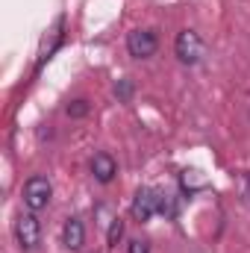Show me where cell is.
Wrapping results in <instances>:
<instances>
[{
	"mask_svg": "<svg viewBox=\"0 0 250 253\" xmlns=\"http://www.w3.org/2000/svg\"><path fill=\"white\" fill-rule=\"evenodd\" d=\"M115 174H118V162L109 153H94V159H91V177L106 186V183L115 180Z\"/></svg>",
	"mask_w": 250,
	"mask_h": 253,
	"instance_id": "8992f818",
	"label": "cell"
},
{
	"mask_svg": "<svg viewBox=\"0 0 250 253\" xmlns=\"http://www.w3.org/2000/svg\"><path fill=\"white\" fill-rule=\"evenodd\" d=\"M50 197H53V186H50L47 177H39L36 174V177H30L24 183V206L30 212H42L50 203Z\"/></svg>",
	"mask_w": 250,
	"mask_h": 253,
	"instance_id": "3957f363",
	"label": "cell"
},
{
	"mask_svg": "<svg viewBox=\"0 0 250 253\" xmlns=\"http://www.w3.org/2000/svg\"><path fill=\"white\" fill-rule=\"evenodd\" d=\"M115 97H118L121 103H126V100L132 97V80H118V83H115Z\"/></svg>",
	"mask_w": 250,
	"mask_h": 253,
	"instance_id": "7c38bea8",
	"label": "cell"
},
{
	"mask_svg": "<svg viewBox=\"0 0 250 253\" xmlns=\"http://www.w3.org/2000/svg\"><path fill=\"white\" fill-rule=\"evenodd\" d=\"M174 53L183 65H197L206 53V44L194 30H180L177 39H174Z\"/></svg>",
	"mask_w": 250,
	"mask_h": 253,
	"instance_id": "7a4b0ae2",
	"label": "cell"
},
{
	"mask_svg": "<svg viewBox=\"0 0 250 253\" xmlns=\"http://www.w3.org/2000/svg\"><path fill=\"white\" fill-rule=\"evenodd\" d=\"M159 47V36L153 30H129L126 33V53L132 59H150Z\"/></svg>",
	"mask_w": 250,
	"mask_h": 253,
	"instance_id": "277c9868",
	"label": "cell"
},
{
	"mask_svg": "<svg viewBox=\"0 0 250 253\" xmlns=\"http://www.w3.org/2000/svg\"><path fill=\"white\" fill-rule=\"evenodd\" d=\"M129 215H132L138 224H147V221L156 215V189L141 186V189L135 191V197H132V203H129Z\"/></svg>",
	"mask_w": 250,
	"mask_h": 253,
	"instance_id": "5b68a950",
	"label": "cell"
},
{
	"mask_svg": "<svg viewBox=\"0 0 250 253\" xmlns=\"http://www.w3.org/2000/svg\"><path fill=\"white\" fill-rule=\"evenodd\" d=\"M126 253H150V242L147 239H132L126 245Z\"/></svg>",
	"mask_w": 250,
	"mask_h": 253,
	"instance_id": "5bb4252c",
	"label": "cell"
},
{
	"mask_svg": "<svg viewBox=\"0 0 250 253\" xmlns=\"http://www.w3.org/2000/svg\"><path fill=\"white\" fill-rule=\"evenodd\" d=\"M62 245L68 251H83L85 245V224L80 218H68L62 227Z\"/></svg>",
	"mask_w": 250,
	"mask_h": 253,
	"instance_id": "52a82bcc",
	"label": "cell"
},
{
	"mask_svg": "<svg viewBox=\"0 0 250 253\" xmlns=\"http://www.w3.org/2000/svg\"><path fill=\"white\" fill-rule=\"evenodd\" d=\"M180 183H183V189H186L188 194H191V191H197L200 186H203V180L197 177V171H188V168L180 174Z\"/></svg>",
	"mask_w": 250,
	"mask_h": 253,
	"instance_id": "30bf717a",
	"label": "cell"
},
{
	"mask_svg": "<svg viewBox=\"0 0 250 253\" xmlns=\"http://www.w3.org/2000/svg\"><path fill=\"white\" fill-rule=\"evenodd\" d=\"M236 186H239L242 200L250 203V171H239V174H236Z\"/></svg>",
	"mask_w": 250,
	"mask_h": 253,
	"instance_id": "8fae6325",
	"label": "cell"
},
{
	"mask_svg": "<svg viewBox=\"0 0 250 253\" xmlns=\"http://www.w3.org/2000/svg\"><path fill=\"white\" fill-rule=\"evenodd\" d=\"M15 242L24 253L36 251L42 245V224L36 218V212H21L15 221Z\"/></svg>",
	"mask_w": 250,
	"mask_h": 253,
	"instance_id": "6da1fadb",
	"label": "cell"
},
{
	"mask_svg": "<svg viewBox=\"0 0 250 253\" xmlns=\"http://www.w3.org/2000/svg\"><path fill=\"white\" fill-rule=\"evenodd\" d=\"M68 115L71 118H83V115H88V100H74V103H68Z\"/></svg>",
	"mask_w": 250,
	"mask_h": 253,
	"instance_id": "4fadbf2b",
	"label": "cell"
},
{
	"mask_svg": "<svg viewBox=\"0 0 250 253\" xmlns=\"http://www.w3.org/2000/svg\"><path fill=\"white\" fill-rule=\"evenodd\" d=\"M121 239H124V221L121 218H112L109 221V230H106V245L109 248H118Z\"/></svg>",
	"mask_w": 250,
	"mask_h": 253,
	"instance_id": "9c48e42d",
	"label": "cell"
},
{
	"mask_svg": "<svg viewBox=\"0 0 250 253\" xmlns=\"http://www.w3.org/2000/svg\"><path fill=\"white\" fill-rule=\"evenodd\" d=\"M156 212L165 218H177V200L168 191H156Z\"/></svg>",
	"mask_w": 250,
	"mask_h": 253,
	"instance_id": "ba28073f",
	"label": "cell"
}]
</instances>
